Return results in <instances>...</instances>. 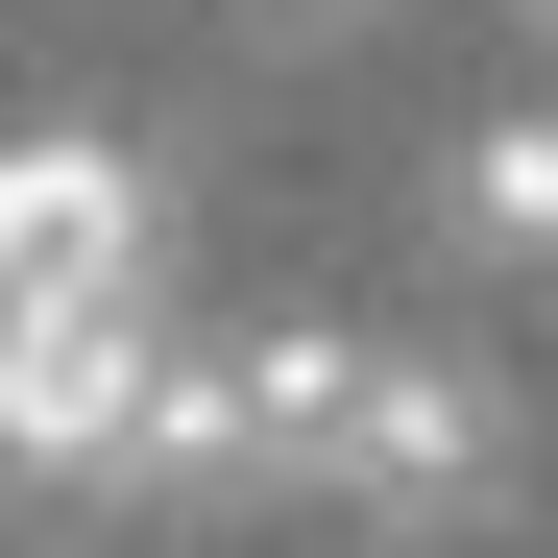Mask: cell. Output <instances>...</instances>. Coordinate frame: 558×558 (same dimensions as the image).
I'll return each instance as SVG.
<instances>
[{
  "label": "cell",
  "instance_id": "cell-1",
  "mask_svg": "<svg viewBox=\"0 0 558 558\" xmlns=\"http://www.w3.org/2000/svg\"><path fill=\"white\" fill-rule=\"evenodd\" d=\"M292 486L364 510V534H461V510H510V389H486V364H437V340H340Z\"/></svg>",
  "mask_w": 558,
  "mask_h": 558
},
{
  "label": "cell",
  "instance_id": "cell-2",
  "mask_svg": "<svg viewBox=\"0 0 558 558\" xmlns=\"http://www.w3.org/2000/svg\"><path fill=\"white\" fill-rule=\"evenodd\" d=\"M146 364H170V316H146V292H49V316H0V461H49V486H122Z\"/></svg>",
  "mask_w": 558,
  "mask_h": 558
},
{
  "label": "cell",
  "instance_id": "cell-3",
  "mask_svg": "<svg viewBox=\"0 0 558 558\" xmlns=\"http://www.w3.org/2000/svg\"><path fill=\"white\" fill-rule=\"evenodd\" d=\"M146 243H170V219H146L122 146H73V122L0 146V316H49V292H146Z\"/></svg>",
  "mask_w": 558,
  "mask_h": 558
},
{
  "label": "cell",
  "instance_id": "cell-4",
  "mask_svg": "<svg viewBox=\"0 0 558 558\" xmlns=\"http://www.w3.org/2000/svg\"><path fill=\"white\" fill-rule=\"evenodd\" d=\"M461 243H486V267H558V122H486V146H461V195H437Z\"/></svg>",
  "mask_w": 558,
  "mask_h": 558
},
{
  "label": "cell",
  "instance_id": "cell-5",
  "mask_svg": "<svg viewBox=\"0 0 558 558\" xmlns=\"http://www.w3.org/2000/svg\"><path fill=\"white\" fill-rule=\"evenodd\" d=\"M340 25H364V0H267V49H340Z\"/></svg>",
  "mask_w": 558,
  "mask_h": 558
},
{
  "label": "cell",
  "instance_id": "cell-6",
  "mask_svg": "<svg viewBox=\"0 0 558 558\" xmlns=\"http://www.w3.org/2000/svg\"><path fill=\"white\" fill-rule=\"evenodd\" d=\"M510 25H558V0H510Z\"/></svg>",
  "mask_w": 558,
  "mask_h": 558
}]
</instances>
